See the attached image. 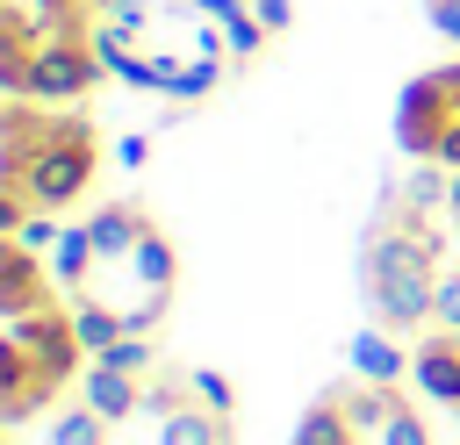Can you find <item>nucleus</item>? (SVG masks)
Segmentation results:
<instances>
[{"instance_id": "0eeeda50", "label": "nucleus", "mask_w": 460, "mask_h": 445, "mask_svg": "<svg viewBox=\"0 0 460 445\" xmlns=\"http://www.w3.org/2000/svg\"><path fill=\"white\" fill-rule=\"evenodd\" d=\"M395 144L424 165H460V57L417 72L395 100Z\"/></svg>"}, {"instance_id": "f257e3e1", "label": "nucleus", "mask_w": 460, "mask_h": 445, "mask_svg": "<svg viewBox=\"0 0 460 445\" xmlns=\"http://www.w3.org/2000/svg\"><path fill=\"white\" fill-rule=\"evenodd\" d=\"M359 294L388 337H424L460 323V165L402 172L359 237Z\"/></svg>"}, {"instance_id": "39448f33", "label": "nucleus", "mask_w": 460, "mask_h": 445, "mask_svg": "<svg viewBox=\"0 0 460 445\" xmlns=\"http://www.w3.org/2000/svg\"><path fill=\"white\" fill-rule=\"evenodd\" d=\"M101 172V129L36 93L0 100V222L7 237H29L36 222H58Z\"/></svg>"}, {"instance_id": "20e7f679", "label": "nucleus", "mask_w": 460, "mask_h": 445, "mask_svg": "<svg viewBox=\"0 0 460 445\" xmlns=\"http://www.w3.org/2000/svg\"><path fill=\"white\" fill-rule=\"evenodd\" d=\"M79 388L101 409V445H237V395L216 373L151 359L144 337L108 345Z\"/></svg>"}, {"instance_id": "f03ea898", "label": "nucleus", "mask_w": 460, "mask_h": 445, "mask_svg": "<svg viewBox=\"0 0 460 445\" xmlns=\"http://www.w3.org/2000/svg\"><path fill=\"white\" fill-rule=\"evenodd\" d=\"M50 266L79 309L86 345H101V352L122 337H151L180 301V244L144 201L93 208L79 230L58 237Z\"/></svg>"}, {"instance_id": "1a4fd4ad", "label": "nucleus", "mask_w": 460, "mask_h": 445, "mask_svg": "<svg viewBox=\"0 0 460 445\" xmlns=\"http://www.w3.org/2000/svg\"><path fill=\"white\" fill-rule=\"evenodd\" d=\"M252 7H259V22H266V29H288V14H295L288 0H252Z\"/></svg>"}, {"instance_id": "7ed1b4c3", "label": "nucleus", "mask_w": 460, "mask_h": 445, "mask_svg": "<svg viewBox=\"0 0 460 445\" xmlns=\"http://www.w3.org/2000/svg\"><path fill=\"white\" fill-rule=\"evenodd\" d=\"M86 380V330L58 266L29 237H0V423L22 431Z\"/></svg>"}, {"instance_id": "423d86ee", "label": "nucleus", "mask_w": 460, "mask_h": 445, "mask_svg": "<svg viewBox=\"0 0 460 445\" xmlns=\"http://www.w3.org/2000/svg\"><path fill=\"white\" fill-rule=\"evenodd\" d=\"M288 445H431V423L395 373H338L309 395Z\"/></svg>"}, {"instance_id": "6e6552de", "label": "nucleus", "mask_w": 460, "mask_h": 445, "mask_svg": "<svg viewBox=\"0 0 460 445\" xmlns=\"http://www.w3.org/2000/svg\"><path fill=\"white\" fill-rule=\"evenodd\" d=\"M410 373H417V388H424L446 416H460V323H453V330H424V337L410 345Z\"/></svg>"}]
</instances>
